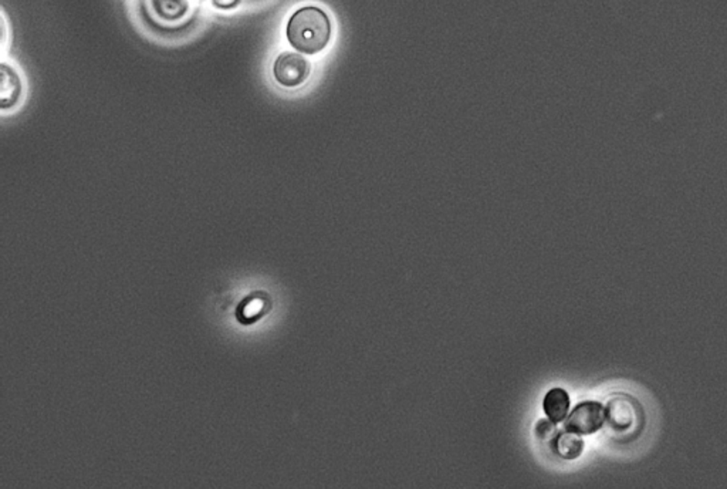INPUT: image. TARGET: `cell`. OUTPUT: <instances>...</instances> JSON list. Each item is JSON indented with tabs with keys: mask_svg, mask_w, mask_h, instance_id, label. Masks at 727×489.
I'll use <instances>...</instances> for the list:
<instances>
[{
	"mask_svg": "<svg viewBox=\"0 0 727 489\" xmlns=\"http://www.w3.org/2000/svg\"><path fill=\"white\" fill-rule=\"evenodd\" d=\"M286 36L292 47L305 55H317L327 47L331 22L320 7L306 6L296 10L288 19Z\"/></svg>",
	"mask_w": 727,
	"mask_h": 489,
	"instance_id": "obj_1",
	"label": "cell"
},
{
	"mask_svg": "<svg viewBox=\"0 0 727 489\" xmlns=\"http://www.w3.org/2000/svg\"><path fill=\"white\" fill-rule=\"evenodd\" d=\"M311 66L302 55L286 52L275 58L273 76L283 88H295L310 78Z\"/></svg>",
	"mask_w": 727,
	"mask_h": 489,
	"instance_id": "obj_2",
	"label": "cell"
},
{
	"mask_svg": "<svg viewBox=\"0 0 727 489\" xmlns=\"http://www.w3.org/2000/svg\"><path fill=\"white\" fill-rule=\"evenodd\" d=\"M606 409L599 402L586 401L576 406L566 421V432L590 435L598 432L606 422Z\"/></svg>",
	"mask_w": 727,
	"mask_h": 489,
	"instance_id": "obj_3",
	"label": "cell"
},
{
	"mask_svg": "<svg viewBox=\"0 0 727 489\" xmlns=\"http://www.w3.org/2000/svg\"><path fill=\"white\" fill-rule=\"evenodd\" d=\"M606 417L608 424L616 432H628L629 428L634 427L637 410L628 397H612L607 406Z\"/></svg>",
	"mask_w": 727,
	"mask_h": 489,
	"instance_id": "obj_4",
	"label": "cell"
},
{
	"mask_svg": "<svg viewBox=\"0 0 727 489\" xmlns=\"http://www.w3.org/2000/svg\"><path fill=\"white\" fill-rule=\"evenodd\" d=\"M543 407H545L547 419L558 424V422L564 421L566 417H567L568 410H570V397H568L566 390H550V391L545 394Z\"/></svg>",
	"mask_w": 727,
	"mask_h": 489,
	"instance_id": "obj_5",
	"label": "cell"
},
{
	"mask_svg": "<svg viewBox=\"0 0 727 489\" xmlns=\"http://www.w3.org/2000/svg\"><path fill=\"white\" fill-rule=\"evenodd\" d=\"M22 94V81L9 66H2V109L14 107Z\"/></svg>",
	"mask_w": 727,
	"mask_h": 489,
	"instance_id": "obj_6",
	"label": "cell"
},
{
	"mask_svg": "<svg viewBox=\"0 0 727 489\" xmlns=\"http://www.w3.org/2000/svg\"><path fill=\"white\" fill-rule=\"evenodd\" d=\"M556 450L564 460H576L583 453L584 442L578 434L570 432H563L558 435L557 442H556Z\"/></svg>",
	"mask_w": 727,
	"mask_h": 489,
	"instance_id": "obj_7",
	"label": "cell"
},
{
	"mask_svg": "<svg viewBox=\"0 0 727 489\" xmlns=\"http://www.w3.org/2000/svg\"><path fill=\"white\" fill-rule=\"evenodd\" d=\"M155 9L165 20H178L185 15V0H155Z\"/></svg>",
	"mask_w": 727,
	"mask_h": 489,
	"instance_id": "obj_8",
	"label": "cell"
},
{
	"mask_svg": "<svg viewBox=\"0 0 727 489\" xmlns=\"http://www.w3.org/2000/svg\"><path fill=\"white\" fill-rule=\"evenodd\" d=\"M556 422L551 421L550 419L548 420H540L535 425V434L540 440H548V438L553 437V434L556 432Z\"/></svg>",
	"mask_w": 727,
	"mask_h": 489,
	"instance_id": "obj_9",
	"label": "cell"
},
{
	"mask_svg": "<svg viewBox=\"0 0 727 489\" xmlns=\"http://www.w3.org/2000/svg\"><path fill=\"white\" fill-rule=\"evenodd\" d=\"M212 5L222 10H231L241 5V0H212Z\"/></svg>",
	"mask_w": 727,
	"mask_h": 489,
	"instance_id": "obj_10",
	"label": "cell"
}]
</instances>
